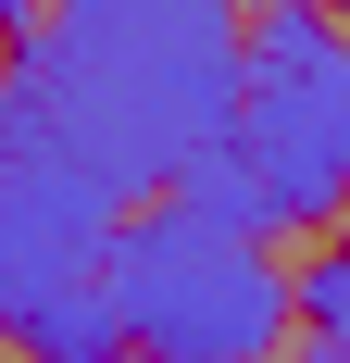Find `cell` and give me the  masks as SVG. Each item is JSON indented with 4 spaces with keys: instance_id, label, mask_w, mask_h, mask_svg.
Returning <instances> with one entry per match:
<instances>
[{
    "instance_id": "6da1fadb",
    "label": "cell",
    "mask_w": 350,
    "mask_h": 363,
    "mask_svg": "<svg viewBox=\"0 0 350 363\" xmlns=\"http://www.w3.org/2000/svg\"><path fill=\"white\" fill-rule=\"evenodd\" d=\"M50 138L75 163H101L113 188H163L201 138H225L238 101V0H38V26H13Z\"/></svg>"
},
{
    "instance_id": "7a4b0ae2",
    "label": "cell",
    "mask_w": 350,
    "mask_h": 363,
    "mask_svg": "<svg viewBox=\"0 0 350 363\" xmlns=\"http://www.w3.org/2000/svg\"><path fill=\"white\" fill-rule=\"evenodd\" d=\"M101 301H113V338L138 363H263V351H288V263H276V238L201 225L175 201L163 213H113Z\"/></svg>"
},
{
    "instance_id": "3957f363",
    "label": "cell",
    "mask_w": 350,
    "mask_h": 363,
    "mask_svg": "<svg viewBox=\"0 0 350 363\" xmlns=\"http://www.w3.org/2000/svg\"><path fill=\"white\" fill-rule=\"evenodd\" d=\"M225 150L250 163L276 238L338 225V176H350V50H338V13H325V0H263V13H238Z\"/></svg>"
},
{
    "instance_id": "277c9868",
    "label": "cell",
    "mask_w": 350,
    "mask_h": 363,
    "mask_svg": "<svg viewBox=\"0 0 350 363\" xmlns=\"http://www.w3.org/2000/svg\"><path fill=\"white\" fill-rule=\"evenodd\" d=\"M13 351L26 363H101V351H125V338H113V301H101V276H75V289H38L26 313H13Z\"/></svg>"
},
{
    "instance_id": "5b68a950",
    "label": "cell",
    "mask_w": 350,
    "mask_h": 363,
    "mask_svg": "<svg viewBox=\"0 0 350 363\" xmlns=\"http://www.w3.org/2000/svg\"><path fill=\"white\" fill-rule=\"evenodd\" d=\"M288 338H313V351H338L350 338V263H338V238H300V263H288Z\"/></svg>"
},
{
    "instance_id": "8992f818",
    "label": "cell",
    "mask_w": 350,
    "mask_h": 363,
    "mask_svg": "<svg viewBox=\"0 0 350 363\" xmlns=\"http://www.w3.org/2000/svg\"><path fill=\"white\" fill-rule=\"evenodd\" d=\"M13 26H38V0H0V38H13Z\"/></svg>"
},
{
    "instance_id": "52a82bcc",
    "label": "cell",
    "mask_w": 350,
    "mask_h": 363,
    "mask_svg": "<svg viewBox=\"0 0 350 363\" xmlns=\"http://www.w3.org/2000/svg\"><path fill=\"white\" fill-rule=\"evenodd\" d=\"M101 363H138V351H101Z\"/></svg>"
},
{
    "instance_id": "ba28073f",
    "label": "cell",
    "mask_w": 350,
    "mask_h": 363,
    "mask_svg": "<svg viewBox=\"0 0 350 363\" xmlns=\"http://www.w3.org/2000/svg\"><path fill=\"white\" fill-rule=\"evenodd\" d=\"M263 363H276V351H263Z\"/></svg>"
}]
</instances>
